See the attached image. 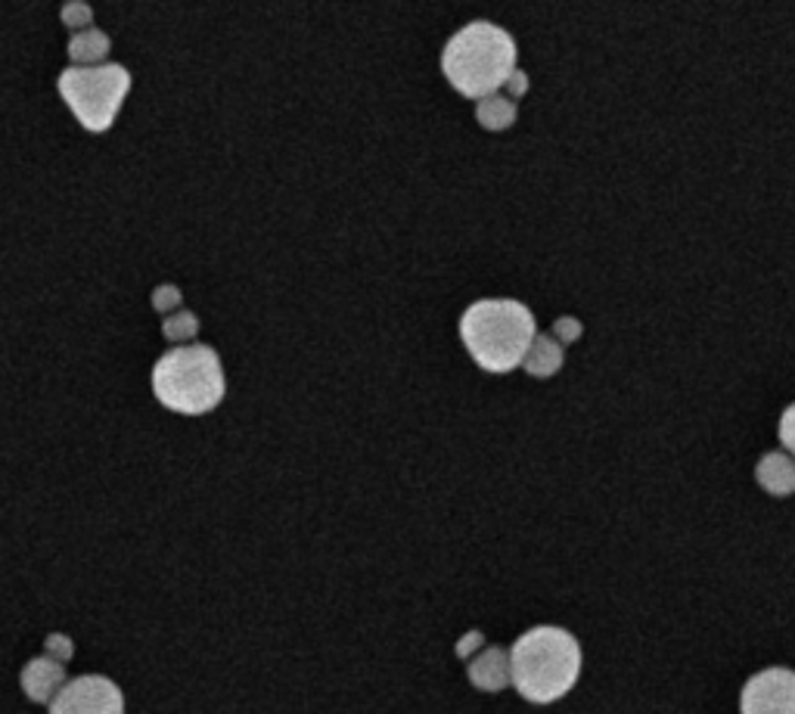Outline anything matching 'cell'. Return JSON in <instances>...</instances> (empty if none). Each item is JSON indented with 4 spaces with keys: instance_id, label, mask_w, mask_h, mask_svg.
<instances>
[{
    "instance_id": "6da1fadb",
    "label": "cell",
    "mask_w": 795,
    "mask_h": 714,
    "mask_svg": "<svg viewBox=\"0 0 795 714\" xmlns=\"http://www.w3.org/2000/svg\"><path fill=\"white\" fill-rule=\"evenodd\" d=\"M444 78L470 99L494 97L516 72V41L494 22H470L441 53Z\"/></svg>"
},
{
    "instance_id": "7a4b0ae2",
    "label": "cell",
    "mask_w": 795,
    "mask_h": 714,
    "mask_svg": "<svg viewBox=\"0 0 795 714\" xmlns=\"http://www.w3.org/2000/svg\"><path fill=\"white\" fill-rule=\"evenodd\" d=\"M510 674L522 699L535 705H551L578 683L582 647L563 628L553 624L532 628L510 650Z\"/></svg>"
},
{
    "instance_id": "3957f363",
    "label": "cell",
    "mask_w": 795,
    "mask_h": 714,
    "mask_svg": "<svg viewBox=\"0 0 795 714\" xmlns=\"http://www.w3.org/2000/svg\"><path fill=\"white\" fill-rule=\"evenodd\" d=\"M460 336L482 370L510 374L535 342V317L516 298H482L463 311Z\"/></svg>"
},
{
    "instance_id": "277c9868",
    "label": "cell",
    "mask_w": 795,
    "mask_h": 714,
    "mask_svg": "<svg viewBox=\"0 0 795 714\" xmlns=\"http://www.w3.org/2000/svg\"><path fill=\"white\" fill-rule=\"evenodd\" d=\"M224 367L209 345H178L153 367L159 405L180 417H202L224 401Z\"/></svg>"
},
{
    "instance_id": "5b68a950",
    "label": "cell",
    "mask_w": 795,
    "mask_h": 714,
    "mask_svg": "<svg viewBox=\"0 0 795 714\" xmlns=\"http://www.w3.org/2000/svg\"><path fill=\"white\" fill-rule=\"evenodd\" d=\"M56 91L84 128L100 134L113 128L115 115L128 97L130 75L128 69L118 63L72 65L60 75Z\"/></svg>"
},
{
    "instance_id": "8992f818",
    "label": "cell",
    "mask_w": 795,
    "mask_h": 714,
    "mask_svg": "<svg viewBox=\"0 0 795 714\" xmlns=\"http://www.w3.org/2000/svg\"><path fill=\"white\" fill-rule=\"evenodd\" d=\"M50 714H125V696L103 674H84L69 681L50 702Z\"/></svg>"
},
{
    "instance_id": "52a82bcc",
    "label": "cell",
    "mask_w": 795,
    "mask_h": 714,
    "mask_svg": "<svg viewBox=\"0 0 795 714\" xmlns=\"http://www.w3.org/2000/svg\"><path fill=\"white\" fill-rule=\"evenodd\" d=\"M740 714H795V671L764 668L740 693Z\"/></svg>"
},
{
    "instance_id": "ba28073f",
    "label": "cell",
    "mask_w": 795,
    "mask_h": 714,
    "mask_svg": "<svg viewBox=\"0 0 795 714\" xmlns=\"http://www.w3.org/2000/svg\"><path fill=\"white\" fill-rule=\"evenodd\" d=\"M65 686V665L50 659V655H41V659H32L29 665L22 668V690L25 696L32 702H53L56 693Z\"/></svg>"
},
{
    "instance_id": "9c48e42d",
    "label": "cell",
    "mask_w": 795,
    "mask_h": 714,
    "mask_svg": "<svg viewBox=\"0 0 795 714\" xmlns=\"http://www.w3.org/2000/svg\"><path fill=\"white\" fill-rule=\"evenodd\" d=\"M470 681L482 693H501L506 683L513 681L510 674V655L501 647H488L482 655L470 662Z\"/></svg>"
},
{
    "instance_id": "30bf717a",
    "label": "cell",
    "mask_w": 795,
    "mask_h": 714,
    "mask_svg": "<svg viewBox=\"0 0 795 714\" xmlns=\"http://www.w3.org/2000/svg\"><path fill=\"white\" fill-rule=\"evenodd\" d=\"M755 479H759V485L767 491V494H774V497H789L795 491V460L793 456L780 454H764L759 460V466H755Z\"/></svg>"
},
{
    "instance_id": "8fae6325",
    "label": "cell",
    "mask_w": 795,
    "mask_h": 714,
    "mask_svg": "<svg viewBox=\"0 0 795 714\" xmlns=\"http://www.w3.org/2000/svg\"><path fill=\"white\" fill-rule=\"evenodd\" d=\"M525 370L537 379H547L553 376L559 367H563V345L553 339V336H535L529 355H525Z\"/></svg>"
},
{
    "instance_id": "7c38bea8",
    "label": "cell",
    "mask_w": 795,
    "mask_h": 714,
    "mask_svg": "<svg viewBox=\"0 0 795 714\" xmlns=\"http://www.w3.org/2000/svg\"><path fill=\"white\" fill-rule=\"evenodd\" d=\"M109 53V38L100 29H84L69 38V56L75 65H97Z\"/></svg>"
},
{
    "instance_id": "4fadbf2b",
    "label": "cell",
    "mask_w": 795,
    "mask_h": 714,
    "mask_svg": "<svg viewBox=\"0 0 795 714\" xmlns=\"http://www.w3.org/2000/svg\"><path fill=\"white\" fill-rule=\"evenodd\" d=\"M475 118H479V125H482V128H488V130L510 128V125L516 122V103H513L510 97H501V94L479 99Z\"/></svg>"
},
{
    "instance_id": "5bb4252c",
    "label": "cell",
    "mask_w": 795,
    "mask_h": 714,
    "mask_svg": "<svg viewBox=\"0 0 795 714\" xmlns=\"http://www.w3.org/2000/svg\"><path fill=\"white\" fill-rule=\"evenodd\" d=\"M163 333L168 342H190L199 333V317L190 311H178L175 317H165Z\"/></svg>"
},
{
    "instance_id": "9a60e30c",
    "label": "cell",
    "mask_w": 795,
    "mask_h": 714,
    "mask_svg": "<svg viewBox=\"0 0 795 714\" xmlns=\"http://www.w3.org/2000/svg\"><path fill=\"white\" fill-rule=\"evenodd\" d=\"M60 17H63V22L69 25V29H79V32H84V29H91L94 10H91L87 3H65Z\"/></svg>"
},
{
    "instance_id": "2e32d148",
    "label": "cell",
    "mask_w": 795,
    "mask_h": 714,
    "mask_svg": "<svg viewBox=\"0 0 795 714\" xmlns=\"http://www.w3.org/2000/svg\"><path fill=\"white\" fill-rule=\"evenodd\" d=\"M178 305H180L178 286H159V290L153 293V308L159 311V314H168V311L178 308Z\"/></svg>"
},
{
    "instance_id": "e0dca14e",
    "label": "cell",
    "mask_w": 795,
    "mask_h": 714,
    "mask_svg": "<svg viewBox=\"0 0 795 714\" xmlns=\"http://www.w3.org/2000/svg\"><path fill=\"white\" fill-rule=\"evenodd\" d=\"M780 441L789 454H795V405L786 407L780 417Z\"/></svg>"
},
{
    "instance_id": "ac0fdd59",
    "label": "cell",
    "mask_w": 795,
    "mask_h": 714,
    "mask_svg": "<svg viewBox=\"0 0 795 714\" xmlns=\"http://www.w3.org/2000/svg\"><path fill=\"white\" fill-rule=\"evenodd\" d=\"M578 336H582V324L572 321V317H559V321L553 324V339L559 342V345H568V342H575Z\"/></svg>"
},
{
    "instance_id": "d6986e66",
    "label": "cell",
    "mask_w": 795,
    "mask_h": 714,
    "mask_svg": "<svg viewBox=\"0 0 795 714\" xmlns=\"http://www.w3.org/2000/svg\"><path fill=\"white\" fill-rule=\"evenodd\" d=\"M72 640L69 637H63V633H50L48 637V655L50 659H56V662H69L72 659Z\"/></svg>"
},
{
    "instance_id": "ffe728a7",
    "label": "cell",
    "mask_w": 795,
    "mask_h": 714,
    "mask_svg": "<svg viewBox=\"0 0 795 714\" xmlns=\"http://www.w3.org/2000/svg\"><path fill=\"white\" fill-rule=\"evenodd\" d=\"M506 91H510V94H513V97H516V99H520L522 94H525V91H529V78H525V75H522L520 69H516V72H513V78H510V82H506Z\"/></svg>"
},
{
    "instance_id": "44dd1931",
    "label": "cell",
    "mask_w": 795,
    "mask_h": 714,
    "mask_svg": "<svg viewBox=\"0 0 795 714\" xmlns=\"http://www.w3.org/2000/svg\"><path fill=\"white\" fill-rule=\"evenodd\" d=\"M479 643H482V633H475V631L467 633V637H463V643L457 647V655H463V659H467V655H470V650H475Z\"/></svg>"
}]
</instances>
